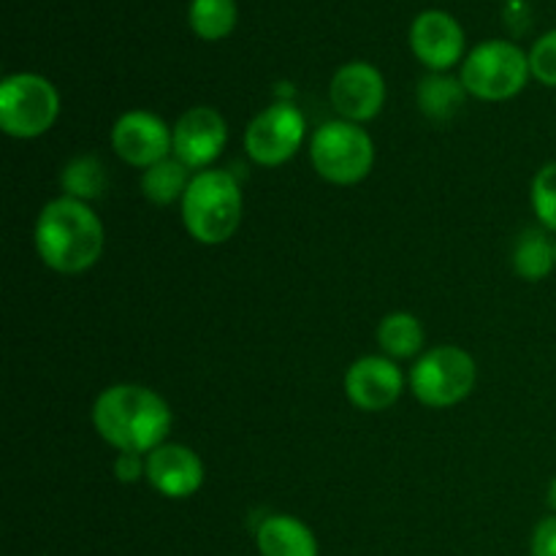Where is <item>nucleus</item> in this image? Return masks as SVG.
Segmentation results:
<instances>
[{"label":"nucleus","instance_id":"b1692460","mask_svg":"<svg viewBox=\"0 0 556 556\" xmlns=\"http://www.w3.org/2000/svg\"><path fill=\"white\" fill-rule=\"evenodd\" d=\"M114 476L119 483H139L147 478V456L144 454H117L114 459Z\"/></svg>","mask_w":556,"mask_h":556},{"label":"nucleus","instance_id":"4468645a","mask_svg":"<svg viewBox=\"0 0 556 556\" xmlns=\"http://www.w3.org/2000/svg\"><path fill=\"white\" fill-rule=\"evenodd\" d=\"M147 483L168 500H188L204 486V462L182 443H163L147 454Z\"/></svg>","mask_w":556,"mask_h":556},{"label":"nucleus","instance_id":"aec40b11","mask_svg":"<svg viewBox=\"0 0 556 556\" xmlns=\"http://www.w3.org/2000/svg\"><path fill=\"white\" fill-rule=\"evenodd\" d=\"M237 0H190L188 25L201 41H223L237 30Z\"/></svg>","mask_w":556,"mask_h":556},{"label":"nucleus","instance_id":"9b49d317","mask_svg":"<svg viewBox=\"0 0 556 556\" xmlns=\"http://www.w3.org/2000/svg\"><path fill=\"white\" fill-rule=\"evenodd\" d=\"M228 144V123L217 109L190 106L174 123V157L190 172H206Z\"/></svg>","mask_w":556,"mask_h":556},{"label":"nucleus","instance_id":"423d86ee","mask_svg":"<svg viewBox=\"0 0 556 556\" xmlns=\"http://www.w3.org/2000/svg\"><path fill=\"white\" fill-rule=\"evenodd\" d=\"M407 383L424 407L445 410L472 394L478 383V364L465 348L438 345L416 358Z\"/></svg>","mask_w":556,"mask_h":556},{"label":"nucleus","instance_id":"20e7f679","mask_svg":"<svg viewBox=\"0 0 556 556\" xmlns=\"http://www.w3.org/2000/svg\"><path fill=\"white\" fill-rule=\"evenodd\" d=\"M309 161L326 182L358 185L375 166V141L358 123L329 119L309 139Z\"/></svg>","mask_w":556,"mask_h":556},{"label":"nucleus","instance_id":"f3484780","mask_svg":"<svg viewBox=\"0 0 556 556\" xmlns=\"http://www.w3.org/2000/svg\"><path fill=\"white\" fill-rule=\"evenodd\" d=\"M190 179H193V172L172 155L141 172V193L155 206H172L177 201L182 204Z\"/></svg>","mask_w":556,"mask_h":556},{"label":"nucleus","instance_id":"4be33fe9","mask_svg":"<svg viewBox=\"0 0 556 556\" xmlns=\"http://www.w3.org/2000/svg\"><path fill=\"white\" fill-rule=\"evenodd\" d=\"M530 199L541 228L556 233V161L538 168L535 179H532Z\"/></svg>","mask_w":556,"mask_h":556},{"label":"nucleus","instance_id":"f03ea898","mask_svg":"<svg viewBox=\"0 0 556 556\" xmlns=\"http://www.w3.org/2000/svg\"><path fill=\"white\" fill-rule=\"evenodd\" d=\"M33 242L43 266L74 277L98 264L106 248V228L90 204L60 195L38 212Z\"/></svg>","mask_w":556,"mask_h":556},{"label":"nucleus","instance_id":"412c9836","mask_svg":"<svg viewBox=\"0 0 556 556\" xmlns=\"http://www.w3.org/2000/svg\"><path fill=\"white\" fill-rule=\"evenodd\" d=\"M106 166H103L98 155L71 157L63 166V172H60V188H63V195L85 201V204L101 199L103 190H106Z\"/></svg>","mask_w":556,"mask_h":556},{"label":"nucleus","instance_id":"f8f14e48","mask_svg":"<svg viewBox=\"0 0 556 556\" xmlns=\"http://www.w3.org/2000/svg\"><path fill=\"white\" fill-rule=\"evenodd\" d=\"M405 391V375L389 356H362L348 367L345 394L364 413H383L396 405Z\"/></svg>","mask_w":556,"mask_h":556},{"label":"nucleus","instance_id":"7ed1b4c3","mask_svg":"<svg viewBox=\"0 0 556 556\" xmlns=\"http://www.w3.org/2000/svg\"><path fill=\"white\" fill-rule=\"evenodd\" d=\"M179 210H182V223L190 237L199 244L215 248V244L228 242L242 226V188L237 177L223 168L195 172Z\"/></svg>","mask_w":556,"mask_h":556},{"label":"nucleus","instance_id":"39448f33","mask_svg":"<svg viewBox=\"0 0 556 556\" xmlns=\"http://www.w3.org/2000/svg\"><path fill=\"white\" fill-rule=\"evenodd\" d=\"M530 54L514 41L492 38L472 49L465 58L459 79L478 101H510L530 81Z\"/></svg>","mask_w":556,"mask_h":556},{"label":"nucleus","instance_id":"5701e85b","mask_svg":"<svg viewBox=\"0 0 556 556\" xmlns=\"http://www.w3.org/2000/svg\"><path fill=\"white\" fill-rule=\"evenodd\" d=\"M530 71L541 85L556 87V30H548L546 36L532 43L530 52Z\"/></svg>","mask_w":556,"mask_h":556},{"label":"nucleus","instance_id":"a878e982","mask_svg":"<svg viewBox=\"0 0 556 556\" xmlns=\"http://www.w3.org/2000/svg\"><path fill=\"white\" fill-rule=\"evenodd\" d=\"M548 505H552V510H556V478L552 481V486H548Z\"/></svg>","mask_w":556,"mask_h":556},{"label":"nucleus","instance_id":"a211bd4d","mask_svg":"<svg viewBox=\"0 0 556 556\" xmlns=\"http://www.w3.org/2000/svg\"><path fill=\"white\" fill-rule=\"evenodd\" d=\"M556 266V242L548 239L546 228H530L514 248V271L527 282L546 280Z\"/></svg>","mask_w":556,"mask_h":556},{"label":"nucleus","instance_id":"6ab92c4d","mask_svg":"<svg viewBox=\"0 0 556 556\" xmlns=\"http://www.w3.org/2000/svg\"><path fill=\"white\" fill-rule=\"evenodd\" d=\"M424 326L416 315L410 313H389L378 324V345L383 351V356L394 358H413L424 351Z\"/></svg>","mask_w":556,"mask_h":556},{"label":"nucleus","instance_id":"6e6552de","mask_svg":"<svg viewBox=\"0 0 556 556\" xmlns=\"http://www.w3.org/2000/svg\"><path fill=\"white\" fill-rule=\"evenodd\" d=\"M304 136H307L304 114L293 103L277 101L250 119L244 128V152L258 166L275 168L302 150Z\"/></svg>","mask_w":556,"mask_h":556},{"label":"nucleus","instance_id":"f257e3e1","mask_svg":"<svg viewBox=\"0 0 556 556\" xmlns=\"http://www.w3.org/2000/svg\"><path fill=\"white\" fill-rule=\"evenodd\" d=\"M172 424L168 402L139 383H114L92 402V427L117 454H152L168 443Z\"/></svg>","mask_w":556,"mask_h":556},{"label":"nucleus","instance_id":"0eeeda50","mask_svg":"<svg viewBox=\"0 0 556 556\" xmlns=\"http://www.w3.org/2000/svg\"><path fill=\"white\" fill-rule=\"evenodd\" d=\"M60 117V92L41 74H11L0 81V130L11 139H38Z\"/></svg>","mask_w":556,"mask_h":556},{"label":"nucleus","instance_id":"1a4fd4ad","mask_svg":"<svg viewBox=\"0 0 556 556\" xmlns=\"http://www.w3.org/2000/svg\"><path fill=\"white\" fill-rule=\"evenodd\" d=\"M112 150L134 168H150L174 155V128L147 109H130L112 125Z\"/></svg>","mask_w":556,"mask_h":556},{"label":"nucleus","instance_id":"ddd939ff","mask_svg":"<svg viewBox=\"0 0 556 556\" xmlns=\"http://www.w3.org/2000/svg\"><path fill=\"white\" fill-rule=\"evenodd\" d=\"M410 49L432 74H448L465 54V30L448 11L427 9L413 20Z\"/></svg>","mask_w":556,"mask_h":556},{"label":"nucleus","instance_id":"2eb2a0df","mask_svg":"<svg viewBox=\"0 0 556 556\" xmlns=\"http://www.w3.org/2000/svg\"><path fill=\"white\" fill-rule=\"evenodd\" d=\"M261 556H318V541L302 519L288 514L266 516L255 530Z\"/></svg>","mask_w":556,"mask_h":556},{"label":"nucleus","instance_id":"9d476101","mask_svg":"<svg viewBox=\"0 0 556 556\" xmlns=\"http://www.w3.org/2000/svg\"><path fill=\"white\" fill-rule=\"evenodd\" d=\"M329 101L340 119L348 123H369L383 112L386 103V79L372 63L353 60L340 65L331 76Z\"/></svg>","mask_w":556,"mask_h":556},{"label":"nucleus","instance_id":"393cba45","mask_svg":"<svg viewBox=\"0 0 556 556\" xmlns=\"http://www.w3.org/2000/svg\"><path fill=\"white\" fill-rule=\"evenodd\" d=\"M532 556H556V516L538 521L532 532Z\"/></svg>","mask_w":556,"mask_h":556},{"label":"nucleus","instance_id":"dca6fc26","mask_svg":"<svg viewBox=\"0 0 556 556\" xmlns=\"http://www.w3.org/2000/svg\"><path fill=\"white\" fill-rule=\"evenodd\" d=\"M467 96L470 92L465 90L462 79H456L451 74H432V71L418 81L416 90L418 109L432 123H448V119H454L462 112V106H465Z\"/></svg>","mask_w":556,"mask_h":556}]
</instances>
